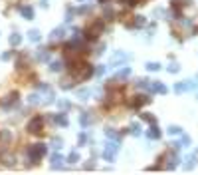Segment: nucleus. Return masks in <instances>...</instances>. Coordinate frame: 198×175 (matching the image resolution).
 I'll list each match as a JSON object with an SVG mask.
<instances>
[{
	"instance_id": "35",
	"label": "nucleus",
	"mask_w": 198,
	"mask_h": 175,
	"mask_svg": "<svg viewBox=\"0 0 198 175\" xmlns=\"http://www.w3.org/2000/svg\"><path fill=\"white\" fill-rule=\"evenodd\" d=\"M61 145H64V141H61L59 137H56V139L52 141V147H53V149H61Z\"/></svg>"
},
{
	"instance_id": "39",
	"label": "nucleus",
	"mask_w": 198,
	"mask_h": 175,
	"mask_svg": "<svg viewBox=\"0 0 198 175\" xmlns=\"http://www.w3.org/2000/svg\"><path fill=\"white\" fill-rule=\"evenodd\" d=\"M85 141H87V135L85 133H79V145H83Z\"/></svg>"
},
{
	"instance_id": "43",
	"label": "nucleus",
	"mask_w": 198,
	"mask_h": 175,
	"mask_svg": "<svg viewBox=\"0 0 198 175\" xmlns=\"http://www.w3.org/2000/svg\"><path fill=\"white\" fill-rule=\"evenodd\" d=\"M2 139H10V131H4V133H2Z\"/></svg>"
},
{
	"instance_id": "34",
	"label": "nucleus",
	"mask_w": 198,
	"mask_h": 175,
	"mask_svg": "<svg viewBox=\"0 0 198 175\" xmlns=\"http://www.w3.org/2000/svg\"><path fill=\"white\" fill-rule=\"evenodd\" d=\"M192 165H194V155H190V157H186L184 169H192Z\"/></svg>"
},
{
	"instance_id": "16",
	"label": "nucleus",
	"mask_w": 198,
	"mask_h": 175,
	"mask_svg": "<svg viewBox=\"0 0 198 175\" xmlns=\"http://www.w3.org/2000/svg\"><path fill=\"white\" fill-rule=\"evenodd\" d=\"M129 76H131V68H123V70H119V72H117V76H115V82L127 80Z\"/></svg>"
},
{
	"instance_id": "38",
	"label": "nucleus",
	"mask_w": 198,
	"mask_h": 175,
	"mask_svg": "<svg viewBox=\"0 0 198 175\" xmlns=\"http://www.w3.org/2000/svg\"><path fill=\"white\" fill-rule=\"evenodd\" d=\"M91 10V6H81V8H77V14H87Z\"/></svg>"
},
{
	"instance_id": "17",
	"label": "nucleus",
	"mask_w": 198,
	"mask_h": 175,
	"mask_svg": "<svg viewBox=\"0 0 198 175\" xmlns=\"http://www.w3.org/2000/svg\"><path fill=\"white\" fill-rule=\"evenodd\" d=\"M93 94V90H89V88H83V90H77V100H81V101H85L89 96Z\"/></svg>"
},
{
	"instance_id": "4",
	"label": "nucleus",
	"mask_w": 198,
	"mask_h": 175,
	"mask_svg": "<svg viewBox=\"0 0 198 175\" xmlns=\"http://www.w3.org/2000/svg\"><path fill=\"white\" fill-rule=\"evenodd\" d=\"M42 123H44V120H42L40 115L32 117V120H30V123H28V131H30V133H40V129H42Z\"/></svg>"
},
{
	"instance_id": "20",
	"label": "nucleus",
	"mask_w": 198,
	"mask_h": 175,
	"mask_svg": "<svg viewBox=\"0 0 198 175\" xmlns=\"http://www.w3.org/2000/svg\"><path fill=\"white\" fill-rule=\"evenodd\" d=\"M129 133L135 135V137H139V135L143 133V131H141V125H139V123H131V128H129Z\"/></svg>"
},
{
	"instance_id": "36",
	"label": "nucleus",
	"mask_w": 198,
	"mask_h": 175,
	"mask_svg": "<svg viewBox=\"0 0 198 175\" xmlns=\"http://www.w3.org/2000/svg\"><path fill=\"white\" fill-rule=\"evenodd\" d=\"M141 117H143L145 121H149V123H155V117H152L151 114H141Z\"/></svg>"
},
{
	"instance_id": "44",
	"label": "nucleus",
	"mask_w": 198,
	"mask_h": 175,
	"mask_svg": "<svg viewBox=\"0 0 198 175\" xmlns=\"http://www.w3.org/2000/svg\"><path fill=\"white\" fill-rule=\"evenodd\" d=\"M40 4H42V8H48V0H42Z\"/></svg>"
},
{
	"instance_id": "42",
	"label": "nucleus",
	"mask_w": 198,
	"mask_h": 175,
	"mask_svg": "<svg viewBox=\"0 0 198 175\" xmlns=\"http://www.w3.org/2000/svg\"><path fill=\"white\" fill-rule=\"evenodd\" d=\"M121 2H125V4H129V6H133V4H137V0H121Z\"/></svg>"
},
{
	"instance_id": "32",
	"label": "nucleus",
	"mask_w": 198,
	"mask_h": 175,
	"mask_svg": "<svg viewBox=\"0 0 198 175\" xmlns=\"http://www.w3.org/2000/svg\"><path fill=\"white\" fill-rule=\"evenodd\" d=\"M166 70H168V72H171V74H176L178 70H180V66H178L176 62H172V64H171V66H168V68H166Z\"/></svg>"
},
{
	"instance_id": "3",
	"label": "nucleus",
	"mask_w": 198,
	"mask_h": 175,
	"mask_svg": "<svg viewBox=\"0 0 198 175\" xmlns=\"http://www.w3.org/2000/svg\"><path fill=\"white\" fill-rule=\"evenodd\" d=\"M18 104V94H10V96H4L2 101H0V108L2 109H10L12 106Z\"/></svg>"
},
{
	"instance_id": "24",
	"label": "nucleus",
	"mask_w": 198,
	"mask_h": 175,
	"mask_svg": "<svg viewBox=\"0 0 198 175\" xmlns=\"http://www.w3.org/2000/svg\"><path fill=\"white\" fill-rule=\"evenodd\" d=\"M176 161H178V157L174 153L171 155V157H168V163H166V169H174L176 167Z\"/></svg>"
},
{
	"instance_id": "33",
	"label": "nucleus",
	"mask_w": 198,
	"mask_h": 175,
	"mask_svg": "<svg viewBox=\"0 0 198 175\" xmlns=\"http://www.w3.org/2000/svg\"><path fill=\"white\" fill-rule=\"evenodd\" d=\"M184 88H186V92H188V90H194V88H196V82H194V80H186L184 82Z\"/></svg>"
},
{
	"instance_id": "15",
	"label": "nucleus",
	"mask_w": 198,
	"mask_h": 175,
	"mask_svg": "<svg viewBox=\"0 0 198 175\" xmlns=\"http://www.w3.org/2000/svg\"><path fill=\"white\" fill-rule=\"evenodd\" d=\"M147 135H149L151 139H158V137H160V129H158V125H157V123H152L151 128H149Z\"/></svg>"
},
{
	"instance_id": "13",
	"label": "nucleus",
	"mask_w": 198,
	"mask_h": 175,
	"mask_svg": "<svg viewBox=\"0 0 198 175\" xmlns=\"http://www.w3.org/2000/svg\"><path fill=\"white\" fill-rule=\"evenodd\" d=\"M151 101V98H147V96H135V100L131 101L133 108H139V106H143V104H149Z\"/></svg>"
},
{
	"instance_id": "1",
	"label": "nucleus",
	"mask_w": 198,
	"mask_h": 175,
	"mask_svg": "<svg viewBox=\"0 0 198 175\" xmlns=\"http://www.w3.org/2000/svg\"><path fill=\"white\" fill-rule=\"evenodd\" d=\"M46 151H48V147L44 145V143H34V145L28 147L26 153H28V159H30L32 163H36V161H40V159L46 155Z\"/></svg>"
},
{
	"instance_id": "2",
	"label": "nucleus",
	"mask_w": 198,
	"mask_h": 175,
	"mask_svg": "<svg viewBox=\"0 0 198 175\" xmlns=\"http://www.w3.org/2000/svg\"><path fill=\"white\" fill-rule=\"evenodd\" d=\"M119 151V141L117 139H111V141L105 143V149H103V159L105 161H113L115 159V155Z\"/></svg>"
},
{
	"instance_id": "19",
	"label": "nucleus",
	"mask_w": 198,
	"mask_h": 175,
	"mask_svg": "<svg viewBox=\"0 0 198 175\" xmlns=\"http://www.w3.org/2000/svg\"><path fill=\"white\" fill-rule=\"evenodd\" d=\"M135 86H137L139 90H151V82L149 80H137L135 82Z\"/></svg>"
},
{
	"instance_id": "40",
	"label": "nucleus",
	"mask_w": 198,
	"mask_h": 175,
	"mask_svg": "<svg viewBox=\"0 0 198 175\" xmlns=\"http://www.w3.org/2000/svg\"><path fill=\"white\" fill-rule=\"evenodd\" d=\"M10 58H12V52H4L2 54V60H10Z\"/></svg>"
},
{
	"instance_id": "31",
	"label": "nucleus",
	"mask_w": 198,
	"mask_h": 175,
	"mask_svg": "<svg viewBox=\"0 0 198 175\" xmlns=\"http://www.w3.org/2000/svg\"><path fill=\"white\" fill-rule=\"evenodd\" d=\"M174 92H176V94H182V92H186V88H184V82H178L176 86H174Z\"/></svg>"
},
{
	"instance_id": "10",
	"label": "nucleus",
	"mask_w": 198,
	"mask_h": 175,
	"mask_svg": "<svg viewBox=\"0 0 198 175\" xmlns=\"http://www.w3.org/2000/svg\"><path fill=\"white\" fill-rule=\"evenodd\" d=\"M151 92H157V94H166L168 90H166L165 84H160V82H151Z\"/></svg>"
},
{
	"instance_id": "25",
	"label": "nucleus",
	"mask_w": 198,
	"mask_h": 175,
	"mask_svg": "<svg viewBox=\"0 0 198 175\" xmlns=\"http://www.w3.org/2000/svg\"><path fill=\"white\" fill-rule=\"evenodd\" d=\"M168 133L171 135H182V128H178V125H168Z\"/></svg>"
},
{
	"instance_id": "6",
	"label": "nucleus",
	"mask_w": 198,
	"mask_h": 175,
	"mask_svg": "<svg viewBox=\"0 0 198 175\" xmlns=\"http://www.w3.org/2000/svg\"><path fill=\"white\" fill-rule=\"evenodd\" d=\"M79 123H81L83 128L91 125V123H93V115H91V112H83V114L79 115Z\"/></svg>"
},
{
	"instance_id": "8",
	"label": "nucleus",
	"mask_w": 198,
	"mask_h": 175,
	"mask_svg": "<svg viewBox=\"0 0 198 175\" xmlns=\"http://www.w3.org/2000/svg\"><path fill=\"white\" fill-rule=\"evenodd\" d=\"M61 165H64V155L53 153L52 155V169H61Z\"/></svg>"
},
{
	"instance_id": "30",
	"label": "nucleus",
	"mask_w": 198,
	"mask_h": 175,
	"mask_svg": "<svg viewBox=\"0 0 198 175\" xmlns=\"http://www.w3.org/2000/svg\"><path fill=\"white\" fill-rule=\"evenodd\" d=\"M133 26H145V16H135V22H133Z\"/></svg>"
},
{
	"instance_id": "12",
	"label": "nucleus",
	"mask_w": 198,
	"mask_h": 175,
	"mask_svg": "<svg viewBox=\"0 0 198 175\" xmlns=\"http://www.w3.org/2000/svg\"><path fill=\"white\" fill-rule=\"evenodd\" d=\"M52 120H53V123H58V125H61V128H66L67 123V117H66V114H56V115H52Z\"/></svg>"
},
{
	"instance_id": "23",
	"label": "nucleus",
	"mask_w": 198,
	"mask_h": 175,
	"mask_svg": "<svg viewBox=\"0 0 198 175\" xmlns=\"http://www.w3.org/2000/svg\"><path fill=\"white\" fill-rule=\"evenodd\" d=\"M28 101H30L32 106H36V104H44V100H42V96H38V94H32L30 98H28Z\"/></svg>"
},
{
	"instance_id": "11",
	"label": "nucleus",
	"mask_w": 198,
	"mask_h": 175,
	"mask_svg": "<svg viewBox=\"0 0 198 175\" xmlns=\"http://www.w3.org/2000/svg\"><path fill=\"white\" fill-rule=\"evenodd\" d=\"M101 30H103V22H97V24H93V26L87 30V36H89V38H95Z\"/></svg>"
},
{
	"instance_id": "41",
	"label": "nucleus",
	"mask_w": 198,
	"mask_h": 175,
	"mask_svg": "<svg viewBox=\"0 0 198 175\" xmlns=\"http://www.w3.org/2000/svg\"><path fill=\"white\" fill-rule=\"evenodd\" d=\"M58 106H59V108H64V109L69 108V104H67V101H58Z\"/></svg>"
},
{
	"instance_id": "27",
	"label": "nucleus",
	"mask_w": 198,
	"mask_h": 175,
	"mask_svg": "<svg viewBox=\"0 0 198 175\" xmlns=\"http://www.w3.org/2000/svg\"><path fill=\"white\" fill-rule=\"evenodd\" d=\"M61 68H64L61 62H52V64H50V70H52V72H61Z\"/></svg>"
},
{
	"instance_id": "9",
	"label": "nucleus",
	"mask_w": 198,
	"mask_h": 175,
	"mask_svg": "<svg viewBox=\"0 0 198 175\" xmlns=\"http://www.w3.org/2000/svg\"><path fill=\"white\" fill-rule=\"evenodd\" d=\"M36 60L48 62V60H50V50H48V48H40L38 52H36Z\"/></svg>"
},
{
	"instance_id": "28",
	"label": "nucleus",
	"mask_w": 198,
	"mask_h": 175,
	"mask_svg": "<svg viewBox=\"0 0 198 175\" xmlns=\"http://www.w3.org/2000/svg\"><path fill=\"white\" fill-rule=\"evenodd\" d=\"M178 143H180V147H188V145L192 143V139L188 137V135H182V139H180Z\"/></svg>"
},
{
	"instance_id": "7",
	"label": "nucleus",
	"mask_w": 198,
	"mask_h": 175,
	"mask_svg": "<svg viewBox=\"0 0 198 175\" xmlns=\"http://www.w3.org/2000/svg\"><path fill=\"white\" fill-rule=\"evenodd\" d=\"M64 36H66V30H64V28H53L52 34H50V40H52V42H58V40H61Z\"/></svg>"
},
{
	"instance_id": "37",
	"label": "nucleus",
	"mask_w": 198,
	"mask_h": 175,
	"mask_svg": "<svg viewBox=\"0 0 198 175\" xmlns=\"http://www.w3.org/2000/svg\"><path fill=\"white\" fill-rule=\"evenodd\" d=\"M107 72V66H97V70H95V74L97 76H103Z\"/></svg>"
},
{
	"instance_id": "18",
	"label": "nucleus",
	"mask_w": 198,
	"mask_h": 175,
	"mask_svg": "<svg viewBox=\"0 0 198 175\" xmlns=\"http://www.w3.org/2000/svg\"><path fill=\"white\" fill-rule=\"evenodd\" d=\"M28 38H30L32 42H40V40H42V34H40V30H36V28H34V30H30V32H28Z\"/></svg>"
},
{
	"instance_id": "14",
	"label": "nucleus",
	"mask_w": 198,
	"mask_h": 175,
	"mask_svg": "<svg viewBox=\"0 0 198 175\" xmlns=\"http://www.w3.org/2000/svg\"><path fill=\"white\" fill-rule=\"evenodd\" d=\"M20 14H22L26 20H32L34 18V8L32 6H20Z\"/></svg>"
},
{
	"instance_id": "22",
	"label": "nucleus",
	"mask_w": 198,
	"mask_h": 175,
	"mask_svg": "<svg viewBox=\"0 0 198 175\" xmlns=\"http://www.w3.org/2000/svg\"><path fill=\"white\" fill-rule=\"evenodd\" d=\"M105 135L109 137V139H117V141H121V135H119L117 131H113L111 128H109V129H105Z\"/></svg>"
},
{
	"instance_id": "21",
	"label": "nucleus",
	"mask_w": 198,
	"mask_h": 175,
	"mask_svg": "<svg viewBox=\"0 0 198 175\" xmlns=\"http://www.w3.org/2000/svg\"><path fill=\"white\" fill-rule=\"evenodd\" d=\"M145 68L149 72H158V70H160V64H158V62H147Z\"/></svg>"
},
{
	"instance_id": "5",
	"label": "nucleus",
	"mask_w": 198,
	"mask_h": 175,
	"mask_svg": "<svg viewBox=\"0 0 198 175\" xmlns=\"http://www.w3.org/2000/svg\"><path fill=\"white\" fill-rule=\"evenodd\" d=\"M127 60H131V56L129 54H125V52H117V54H113V58H111V68H115L117 64H123V62H127Z\"/></svg>"
},
{
	"instance_id": "26",
	"label": "nucleus",
	"mask_w": 198,
	"mask_h": 175,
	"mask_svg": "<svg viewBox=\"0 0 198 175\" xmlns=\"http://www.w3.org/2000/svg\"><path fill=\"white\" fill-rule=\"evenodd\" d=\"M20 42H22V36H20V34H12V36H10V44H12V46H18Z\"/></svg>"
},
{
	"instance_id": "29",
	"label": "nucleus",
	"mask_w": 198,
	"mask_h": 175,
	"mask_svg": "<svg viewBox=\"0 0 198 175\" xmlns=\"http://www.w3.org/2000/svg\"><path fill=\"white\" fill-rule=\"evenodd\" d=\"M67 161H69V163H77L79 161V153H77V151H72L69 157H67Z\"/></svg>"
}]
</instances>
